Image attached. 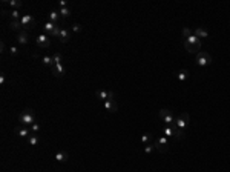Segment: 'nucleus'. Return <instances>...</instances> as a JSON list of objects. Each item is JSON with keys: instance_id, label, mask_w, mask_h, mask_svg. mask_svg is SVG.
Instances as JSON below:
<instances>
[{"instance_id": "nucleus-27", "label": "nucleus", "mask_w": 230, "mask_h": 172, "mask_svg": "<svg viewBox=\"0 0 230 172\" xmlns=\"http://www.w3.org/2000/svg\"><path fill=\"white\" fill-rule=\"evenodd\" d=\"M55 26H57V25H54L52 22H46V23H45V26H43V29H45L48 34H51L52 31L55 29Z\"/></svg>"}, {"instance_id": "nucleus-15", "label": "nucleus", "mask_w": 230, "mask_h": 172, "mask_svg": "<svg viewBox=\"0 0 230 172\" xmlns=\"http://www.w3.org/2000/svg\"><path fill=\"white\" fill-rule=\"evenodd\" d=\"M60 20H61L60 12H58L57 10H51V12H49V22H52L54 25H58Z\"/></svg>"}, {"instance_id": "nucleus-32", "label": "nucleus", "mask_w": 230, "mask_h": 172, "mask_svg": "<svg viewBox=\"0 0 230 172\" xmlns=\"http://www.w3.org/2000/svg\"><path fill=\"white\" fill-rule=\"evenodd\" d=\"M193 32L189 29V28H183V39H187V37H190Z\"/></svg>"}, {"instance_id": "nucleus-34", "label": "nucleus", "mask_w": 230, "mask_h": 172, "mask_svg": "<svg viewBox=\"0 0 230 172\" xmlns=\"http://www.w3.org/2000/svg\"><path fill=\"white\" fill-rule=\"evenodd\" d=\"M60 31H61V28H60V26L57 25V26H55V29H54V31H52V32H51V35H52V37H58V34H60Z\"/></svg>"}, {"instance_id": "nucleus-5", "label": "nucleus", "mask_w": 230, "mask_h": 172, "mask_svg": "<svg viewBox=\"0 0 230 172\" xmlns=\"http://www.w3.org/2000/svg\"><path fill=\"white\" fill-rule=\"evenodd\" d=\"M158 115H160V119H161L167 126H170V124L175 123V115H173V112H172L170 109H161Z\"/></svg>"}, {"instance_id": "nucleus-17", "label": "nucleus", "mask_w": 230, "mask_h": 172, "mask_svg": "<svg viewBox=\"0 0 230 172\" xmlns=\"http://www.w3.org/2000/svg\"><path fill=\"white\" fill-rule=\"evenodd\" d=\"M55 160L60 161V163H66V161L69 160L68 152H65V151H58V152L55 154Z\"/></svg>"}, {"instance_id": "nucleus-3", "label": "nucleus", "mask_w": 230, "mask_h": 172, "mask_svg": "<svg viewBox=\"0 0 230 172\" xmlns=\"http://www.w3.org/2000/svg\"><path fill=\"white\" fill-rule=\"evenodd\" d=\"M189 121H190V117H189L187 112H181V114H178V115L175 117V124H176V128H180V129H184L186 131Z\"/></svg>"}, {"instance_id": "nucleus-25", "label": "nucleus", "mask_w": 230, "mask_h": 172, "mask_svg": "<svg viewBox=\"0 0 230 172\" xmlns=\"http://www.w3.org/2000/svg\"><path fill=\"white\" fill-rule=\"evenodd\" d=\"M9 19H11V20H20V19H22V14H20V11H17V10H12V11H9Z\"/></svg>"}, {"instance_id": "nucleus-1", "label": "nucleus", "mask_w": 230, "mask_h": 172, "mask_svg": "<svg viewBox=\"0 0 230 172\" xmlns=\"http://www.w3.org/2000/svg\"><path fill=\"white\" fill-rule=\"evenodd\" d=\"M19 121L23 124V126H29V124H34L35 123V112L31 108H26V109L19 115Z\"/></svg>"}, {"instance_id": "nucleus-19", "label": "nucleus", "mask_w": 230, "mask_h": 172, "mask_svg": "<svg viewBox=\"0 0 230 172\" xmlns=\"http://www.w3.org/2000/svg\"><path fill=\"white\" fill-rule=\"evenodd\" d=\"M9 28L14 29V31H23V26H22V22L20 20H9Z\"/></svg>"}, {"instance_id": "nucleus-39", "label": "nucleus", "mask_w": 230, "mask_h": 172, "mask_svg": "<svg viewBox=\"0 0 230 172\" xmlns=\"http://www.w3.org/2000/svg\"><path fill=\"white\" fill-rule=\"evenodd\" d=\"M5 83V75L2 74V75H0V85H3Z\"/></svg>"}, {"instance_id": "nucleus-38", "label": "nucleus", "mask_w": 230, "mask_h": 172, "mask_svg": "<svg viewBox=\"0 0 230 172\" xmlns=\"http://www.w3.org/2000/svg\"><path fill=\"white\" fill-rule=\"evenodd\" d=\"M5 49H6V48H5V43L2 42V43H0V51H2V52H5Z\"/></svg>"}, {"instance_id": "nucleus-31", "label": "nucleus", "mask_w": 230, "mask_h": 172, "mask_svg": "<svg viewBox=\"0 0 230 172\" xmlns=\"http://www.w3.org/2000/svg\"><path fill=\"white\" fill-rule=\"evenodd\" d=\"M52 59H54V65H57V63H61V54H60V52H55L54 56H52Z\"/></svg>"}, {"instance_id": "nucleus-13", "label": "nucleus", "mask_w": 230, "mask_h": 172, "mask_svg": "<svg viewBox=\"0 0 230 172\" xmlns=\"http://www.w3.org/2000/svg\"><path fill=\"white\" fill-rule=\"evenodd\" d=\"M184 42H187V43H190L192 46H195V48H201V39H198L195 34H192L190 37H187V39H184Z\"/></svg>"}, {"instance_id": "nucleus-6", "label": "nucleus", "mask_w": 230, "mask_h": 172, "mask_svg": "<svg viewBox=\"0 0 230 172\" xmlns=\"http://www.w3.org/2000/svg\"><path fill=\"white\" fill-rule=\"evenodd\" d=\"M154 144H155V149L160 151V152H167L169 151V146H167V137H158L156 140H154Z\"/></svg>"}, {"instance_id": "nucleus-21", "label": "nucleus", "mask_w": 230, "mask_h": 172, "mask_svg": "<svg viewBox=\"0 0 230 172\" xmlns=\"http://www.w3.org/2000/svg\"><path fill=\"white\" fill-rule=\"evenodd\" d=\"M28 143L31 144V146H37V144L40 143V137L37 134H32V135H29L28 137Z\"/></svg>"}, {"instance_id": "nucleus-35", "label": "nucleus", "mask_w": 230, "mask_h": 172, "mask_svg": "<svg viewBox=\"0 0 230 172\" xmlns=\"http://www.w3.org/2000/svg\"><path fill=\"white\" fill-rule=\"evenodd\" d=\"M9 54H11V56H19V49H17V46H11L9 48Z\"/></svg>"}, {"instance_id": "nucleus-4", "label": "nucleus", "mask_w": 230, "mask_h": 172, "mask_svg": "<svg viewBox=\"0 0 230 172\" xmlns=\"http://www.w3.org/2000/svg\"><path fill=\"white\" fill-rule=\"evenodd\" d=\"M20 22H22V26H23V29H25V31H29V29L35 28V19H34L31 14H25V15H22Z\"/></svg>"}, {"instance_id": "nucleus-14", "label": "nucleus", "mask_w": 230, "mask_h": 172, "mask_svg": "<svg viewBox=\"0 0 230 172\" xmlns=\"http://www.w3.org/2000/svg\"><path fill=\"white\" fill-rule=\"evenodd\" d=\"M69 39H71V31L61 28V31H60V34H58V40H60L61 43H66V42H69Z\"/></svg>"}, {"instance_id": "nucleus-18", "label": "nucleus", "mask_w": 230, "mask_h": 172, "mask_svg": "<svg viewBox=\"0 0 230 172\" xmlns=\"http://www.w3.org/2000/svg\"><path fill=\"white\" fill-rule=\"evenodd\" d=\"M193 34H195L198 39H207V37H209V32H207L204 28H195Z\"/></svg>"}, {"instance_id": "nucleus-7", "label": "nucleus", "mask_w": 230, "mask_h": 172, "mask_svg": "<svg viewBox=\"0 0 230 172\" xmlns=\"http://www.w3.org/2000/svg\"><path fill=\"white\" fill-rule=\"evenodd\" d=\"M35 43H37V46L41 48V49H46V48L51 46V40H49V37H46V35H43V34L37 35V39H35Z\"/></svg>"}, {"instance_id": "nucleus-10", "label": "nucleus", "mask_w": 230, "mask_h": 172, "mask_svg": "<svg viewBox=\"0 0 230 172\" xmlns=\"http://www.w3.org/2000/svg\"><path fill=\"white\" fill-rule=\"evenodd\" d=\"M51 69H52V74H54L55 77H63L65 75V66H63V63H57V65H54Z\"/></svg>"}, {"instance_id": "nucleus-2", "label": "nucleus", "mask_w": 230, "mask_h": 172, "mask_svg": "<svg viewBox=\"0 0 230 172\" xmlns=\"http://www.w3.org/2000/svg\"><path fill=\"white\" fill-rule=\"evenodd\" d=\"M195 63L198 66H209L212 63V57L210 54L206 52V51H199L197 56H195Z\"/></svg>"}, {"instance_id": "nucleus-33", "label": "nucleus", "mask_w": 230, "mask_h": 172, "mask_svg": "<svg viewBox=\"0 0 230 172\" xmlns=\"http://www.w3.org/2000/svg\"><path fill=\"white\" fill-rule=\"evenodd\" d=\"M31 131H32V134H37V132L40 131V124H39V123L31 124Z\"/></svg>"}, {"instance_id": "nucleus-20", "label": "nucleus", "mask_w": 230, "mask_h": 172, "mask_svg": "<svg viewBox=\"0 0 230 172\" xmlns=\"http://www.w3.org/2000/svg\"><path fill=\"white\" fill-rule=\"evenodd\" d=\"M141 141H143L144 144H150V143H154V135L150 134V132H146L141 135Z\"/></svg>"}, {"instance_id": "nucleus-11", "label": "nucleus", "mask_w": 230, "mask_h": 172, "mask_svg": "<svg viewBox=\"0 0 230 172\" xmlns=\"http://www.w3.org/2000/svg\"><path fill=\"white\" fill-rule=\"evenodd\" d=\"M104 108H106V111H109V112H117L118 111V103L115 102V98L114 100H106Z\"/></svg>"}, {"instance_id": "nucleus-16", "label": "nucleus", "mask_w": 230, "mask_h": 172, "mask_svg": "<svg viewBox=\"0 0 230 172\" xmlns=\"http://www.w3.org/2000/svg\"><path fill=\"white\" fill-rule=\"evenodd\" d=\"M15 134L19 135V137H29V129L26 128V126H17L15 128Z\"/></svg>"}, {"instance_id": "nucleus-23", "label": "nucleus", "mask_w": 230, "mask_h": 172, "mask_svg": "<svg viewBox=\"0 0 230 172\" xmlns=\"http://www.w3.org/2000/svg\"><path fill=\"white\" fill-rule=\"evenodd\" d=\"M176 77H178V80H181V81L187 80V77H189V71H187V69H181V71L176 72Z\"/></svg>"}, {"instance_id": "nucleus-37", "label": "nucleus", "mask_w": 230, "mask_h": 172, "mask_svg": "<svg viewBox=\"0 0 230 172\" xmlns=\"http://www.w3.org/2000/svg\"><path fill=\"white\" fill-rule=\"evenodd\" d=\"M58 6H60V8H66V6H69V3L66 2V0H60V2H58Z\"/></svg>"}, {"instance_id": "nucleus-29", "label": "nucleus", "mask_w": 230, "mask_h": 172, "mask_svg": "<svg viewBox=\"0 0 230 172\" xmlns=\"http://www.w3.org/2000/svg\"><path fill=\"white\" fill-rule=\"evenodd\" d=\"M41 61H43V65H48V66H54V59H52V57H48V56H45V57H43L41 59Z\"/></svg>"}, {"instance_id": "nucleus-22", "label": "nucleus", "mask_w": 230, "mask_h": 172, "mask_svg": "<svg viewBox=\"0 0 230 172\" xmlns=\"http://www.w3.org/2000/svg\"><path fill=\"white\" fill-rule=\"evenodd\" d=\"M3 3H9V6H12L14 10H17V11H19V8L23 6V3L20 2V0H5Z\"/></svg>"}, {"instance_id": "nucleus-24", "label": "nucleus", "mask_w": 230, "mask_h": 172, "mask_svg": "<svg viewBox=\"0 0 230 172\" xmlns=\"http://www.w3.org/2000/svg\"><path fill=\"white\" fill-rule=\"evenodd\" d=\"M58 12H60V15H61V19H66V17H69V15H71V6L60 8Z\"/></svg>"}, {"instance_id": "nucleus-12", "label": "nucleus", "mask_w": 230, "mask_h": 172, "mask_svg": "<svg viewBox=\"0 0 230 172\" xmlns=\"http://www.w3.org/2000/svg\"><path fill=\"white\" fill-rule=\"evenodd\" d=\"M172 126V129H173V138L175 140H183L184 138V135H186V131L184 129H180V128H176V124H170Z\"/></svg>"}, {"instance_id": "nucleus-30", "label": "nucleus", "mask_w": 230, "mask_h": 172, "mask_svg": "<svg viewBox=\"0 0 230 172\" xmlns=\"http://www.w3.org/2000/svg\"><path fill=\"white\" fill-rule=\"evenodd\" d=\"M154 151H156V149H155V144H154V143L146 144V146H144V154H152Z\"/></svg>"}, {"instance_id": "nucleus-36", "label": "nucleus", "mask_w": 230, "mask_h": 172, "mask_svg": "<svg viewBox=\"0 0 230 172\" xmlns=\"http://www.w3.org/2000/svg\"><path fill=\"white\" fill-rule=\"evenodd\" d=\"M82 29H83V26H82V25H78V23L72 25V31H74V32H80Z\"/></svg>"}, {"instance_id": "nucleus-9", "label": "nucleus", "mask_w": 230, "mask_h": 172, "mask_svg": "<svg viewBox=\"0 0 230 172\" xmlns=\"http://www.w3.org/2000/svg\"><path fill=\"white\" fill-rule=\"evenodd\" d=\"M17 43H19V45H22V46H23V45H28V42H29V37H28V31H20L19 34H17Z\"/></svg>"}, {"instance_id": "nucleus-28", "label": "nucleus", "mask_w": 230, "mask_h": 172, "mask_svg": "<svg viewBox=\"0 0 230 172\" xmlns=\"http://www.w3.org/2000/svg\"><path fill=\"white\" fill-rule=\"evenodd\" d=\"M163 134H164V137H173V129H172V126H164V129H163Z\"/></svg>"}, {"instance_id": "nucleus-26", "label": "nucleus", "mask_w": 230, "mask_h": 172, "mask_svg": "<svg viewBox=\"0 0 230 172\" xmlns=\"http://www.w3.org/2000/svg\"><path fill=\"white\" fill-rule=\"evenodd\" d=\"M184 48L187 49V52H190V54H198V48H195V46H192L190 43H187V42H184Z\"/></svg>"}, {"instance_id": "nucleus-8", "label": "nucleus", "mask_w": 230, "mask_h": 172, "mask_svg": "<svg viewBox=\"0 0 230 172\" xmlns=\"http://www.w3.org/2000/svg\"><path fill=\"white\" fill-rule=\"evenodd\" d=\"M95 95H97V98H100V100H103V102L114 100V98H115V94L112 91H97Z\"/></svg>"}]
</instances>
